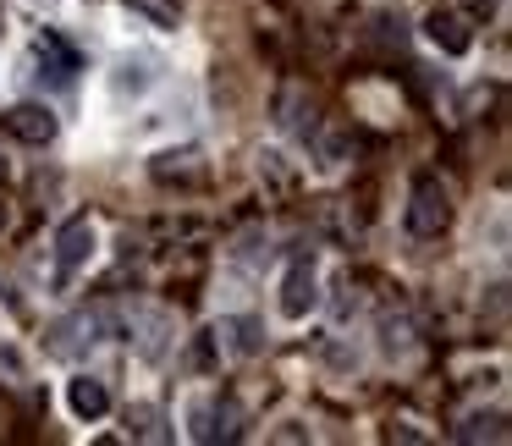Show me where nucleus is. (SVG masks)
<instances>
[{
	"label": "nucleus",
	"instance_id": "nucleus-1",
	"mask_svg": "<svg viewBox=\"0 0 512 446\" xmlns=\"http://www.w3.org/2000/svg\"><path fill=\"white\" fill-rule=\"evenodd\" d=\"M402 226H408L413 237H441L446 226H452V193H446L441 177H430V171H419L408 188V210H402Z\"/></svg>",
	"mask_w": 512,
	"mask_h": 446
},
{
	"label": "nucleus",
	"instance_id": "nucleus-2",
	"mask_svg": "<svg viewBox=\"0 0 512 446\" xmlns=\"http://www.w3.org/2000/svg\"><path fill=\"white\" fill-rule=\"evenodd\" d=\"M94 248H100L94 221H89V215H72V221L56 232V287H72V276L94 259Z\"/></svg>",
	"mask_w": 512,
	"mask_h": 446
},
{
	"label": "nucleus",
	"instance_id": "nucleus-3",
	"mask_svg": "<svg viewBox=\"0 0 512 446\" xmlns=\"http://www.w3.org/2000/svg\"><path fill=\"white\" fill-rule=\"evenodd\" d=\"M320 309V276H314V254H298L281 276V314L287 320H309Z\"/></svg>",
	"mask_w": 512,
	"mask_h": 446
},
{
	"label": "nucleus",
	"instance_id": "nucleus-4",
	"mask_svg": "<svg viewBox=\"0 0 512 446\" xmlns=\"http://www.w3.org/2000/svg\"><path fill=\"white\" fill-rule=\"evenodd\" d=\"M0 127H6V138H17V144H34V149H45L50 138H56V111L50 105H39V100H23V105H12V111L0 116Z\"/></svg>",
	"mask_w": 512,
	"mask_h": 446
},
{
	"label": "nucleus",
	"instance_id": "nucleus-5",
	"mask_svg": "<svg viewBox=\"0 0 512 446\" xmlns=\"http://www.w3.org/2000/svg\"><path fill=\"white\" fill-rule=\"evenodd\" d=\"M424 39H430L441 56H468V50H474V23H468L463 12H446V6H435V12L424 17Z\"/></svg>",
	"mask_w": 512,
	"mask_h": 446
},
{
	"label": "nucleus",
	"instance_id": "nucleus-6",
	"mask_svg": "<svg viewBox=\"0 0 512 446\" xmlns=\"http://www.w3.org/2000/svg\"><path fill=\"white\" fill-rule=\"evenodd\" d=\"M193 435H199V441H237V435H243V408H237L232 397L204 402V408H193Z\"/></svg>",
	"mask_w": 512,
	"mask_h": 446
},
{
	"label": "nucleus",
	"instance_id": "nucleus-7",
	"mask_svg": "<svg viewBox=\"0 0 512 446\" xmlns=\"http://www.w3.org/2000/svg\"><path fill=\"white\" fill-rule=\"evenodd\" d=\"M67 408L78 413L83 424L105 419V413H111V386H105V380H94V375H72L67 380Z\"/></svg>",
	"mask_w": 512,
	"mask_h": 446
},
{
	"label": "nucleus",
	"instance_id": "nucleus-8",
	"mask_svg": "<svg viewBox=\"0 0 512 446\" xmlns=\"http://www.w3.org/2000/svg\"><path fill=\"white\" fill-rule=\"evenodd\" d=\"M34 56H39V67H45V72H50V78H56V83H67L72 72L83 67V61H78V50H72L67 39L56 34V28H45V34L34 39Z\"/></svg>",
	"mask_w": 512,
	"mask_h": 446
},
{
	"label": "nucleus",
	"instance_id": "nucleus-9",
	"mask_svg": "<svg viewBox=\"0 0 512 446\" xmlns=\"http://www.w3.org/2000/svg\"><path fill=\"white\" fill-rule=\"evenodd\" d=\"M215 336H226V347H232L237 358L265 353V325L248 320V314H232V320H221V325H215Z\"/></svg>",
	"mask_w": 512,
	"mask_h": 446
},
{
	"label": "nucleus",
	"instance_id": "nucleus-10",
	"mask_svg": "<svg viewBox=\"0 0 512 446\" xmlns=\"http://www.w3.org/2000/svg\"><path fill=\"white\" fill-rule=\"evenodd\" d=\"M457 441H507V413L501 408H474L463 424H457Z\"/></svg>",
	"mask_w": 512,
	"mask_h": 446
},
{
	"label": "nucleus",
	"instance_id": "nucleus-11",
	"mask_svg": "<svg viewBox=\"0 0 512 446\" xmlns=\"http://www.w3.org/2000/svg\"><path fill=\"white\" fill-rule=\"evenodd\" d=\"M127 435H133V441H166V413H160L155 402H133V408H127Z\"/></svg>",
	"mask_w": 512,
	"mask_h": 446
},
{
	"label": "nucleus",
	"instance_id": "nucleus-12",
	"mask_svg": "<svg viewBox=\"0 0 512 446\" xmlns=\"http://www.w3.org/2000/svg\"><path fill=\"white\" fill-rule=\"evenodd\" d=\"M127 12H138L149 28H182V0H122Z\"/></svg>",
	"mask_w": 512,
	"mask_h": 446
},
{
	"label": "nucleus",
	"instance_id": "nucleus-13",
	"mask_svg": "<svg viewBox=\"0 0 512 446\" xmlns=\"http://www.w3.org/2000/svg\"><path fill=\"white\" fill-rule=\"evenodd\" d=\"M468 6H474V17H490V12H496V0H468Z\"/></svg>",
	"mask_w": 512,
	"mask_h": 446
},
{
	"label": "nucleus",
	"instance_id": "nucleus-14",
	"mask_svg": "<svg viewBox=\"0 0 512 446\" xmlns=\"http://www.w3.org/2000/svg\"><path fill=\"white\" fill-rule=\"evenodd\" d=\"M6 221H12V215H6V199H0V232H6Z\"/></svg>",
	"mask_w": 512,
	"mask_h": 446
},
{
	"label": "nucleus",
	"instance_id": "nucleus-15",
	"mask_svg": "<svg viewBox=\"0 0 512 446\" xmlns=\"http://www.w3.org/2000/svg\"><path fill=\"white\" fill-rule=\"evenodd\" d=\"M0 28H6V17H0Z\"/></svg>",
	"mask_w": 512,
	"mask_h": 446
}]
</instances>
